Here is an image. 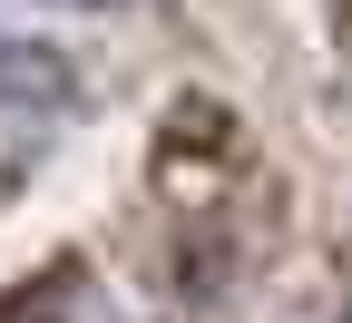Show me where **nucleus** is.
<instances>
[{
  "mask_svg": "<svg viewBox=\"0 0 352 323\" xmlns=\"http://www.w3.org/2000/svg\"><path fill=\"white\" fill-rule=\"evenodd\" d=\"M0 88H20V98H59L69 69H59V59H0Z\"/></svg>",
  "mask_w": 352,
  "mask_h": 323,
  "instance_id": "obj_1",
  "label": "nucleus"
}]
</instances>
